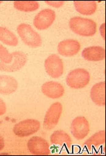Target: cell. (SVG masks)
I'll return each mask as SVG.
<instances>
[{"instance_id": "obj_18", "label": "cell", "mask_w": 106, "mask_h": 156, "mask_svg": "<svg viewBox=\"0 0 106 156\" xmlns=\"http://www.w3.org/2000/svg\"><path fill=\"white\" fill-rule=\"evenodd\" d=\"M105 142V131H101L96 133L94 135L85 142V147L89 151H91L92 147H98Z\"/></svg>"}, {"instance_id": "obj_4", "label": "cell", "mask_w": 106, "mask_h": 156, "mask_svg": "<svg viewBox=\"0 0 106 156\" xmlns=\"http://www.w3.org/2000/svg\"><path fill=\"white\" fill-rule=\"evenodd\" d=\"M40 122L33 119H28L16 124L13 127L15 136L20 137H28L40 130Z\"/></svg>"}, {"instance_id": "obj_1", "label": "cell", "mask_w": 106, "mask_h": 156, "mask_svg": "<svg viewBox=\"0 0 106 156\" xmlns=\"http://www.w3.org/2000/svg\"><path fill=\"white\" fill-rule=\"evenodd\" d=\"M69 24L74 33L81 36L90 37L97 33V24L91 19L74 17L71 18Z\"/></svg>"}, {"instance_id": "obj_10", "label": "cell", "mask_w": 106, "mask_h": 156, "mask_svg": "<svg viewBox=\"0 0 106 156\" xmlns=\"http://www.w3.org/2000/svg\"><path fill=\"white\" fill-rule=\"evenodd\" d=\"M71 132L73 136L78 140L84 139L90 132L89 122L85 117H76L71 122Z\"/></svg>"}, {"instance_id": "obj_22", "label": "cell", "mask_w": 106, "mask_h": 156, "mask_svg": "<svg viewBox=\"0 0 106 156\" xmlns=\"http://www.w3.org/2000/svg\"><path fill=\"white\" fill-rule=\"evenodd\" d=\"M46 4L49 5L51 6L55 7V8H60L64 4V2L63 1H59V2H45Z\"/></svg>"}, {"instance_id": "obj_9", "label": "cell", "mask_w": 106, "mask_h": 156, "mask_svg": "<svg viewBox=\"0 0 106 156\" xmlns=\"http://www.w3.org/2000/svg\"><path fill=\"white\" fill-rule=\"evenodd\" d=\"M55 20V11L49 9H46L42 10L35 15L33 24L38 30H45L52 25Z\"/></svg>"}, {"instance_id": "obj_13", "label": "cell", "mask_w": 106, "mask_h": 156, "mask_svg": "<svg viewBox=\"0 0 106 156\" xmlns=\"http://www.w3.org/2000/svg\"><path fill=\"white\" fill-rule=\"evenodd\" d=\"M82 56L87 61H101L105 58V50L101 46H90L83 49L82 51Z\"/></svg>"}, {"instance_id": "obj_6", "label": "cell", "mask_w": 106, "mask_h": 156, "mask_svg": "<svg viewBox=\"0 0 106 156\" xmlns=\"http://www.w3.org/2000/svg\"><path fill=\"white\" fill-rule=\"evenodd\" d=\"M45 68L47 74L55 79L59 78L63 74V62L60 57L56 54L51 55L46 59Z\"/></svg>"}, {"instance_id": "obj_14", "label": "cell", "mask_w": 106, "mask_h": 156, "mask_svg": "<svg viewBox=\"0 0 106 156\" xmlns=\"http://www.w3.org/2000/svg\"><path fill=\"white\" fill-rule=\"evenodd\" d=\"M91 99L95 105L99 106H105V82H101L94 85L90 92Z\"/></svg>"}, {"instance_id": "obj_3", "label": "cell", "mask_w": 106, "mask_h": 156, "mask_svg": "<svg viewBox=\"0 0 106 156\" xmlns=\"http://www.w3.org/2000/svg\"><path fill=\"white\" fill-rule=\"evenodd\" d=\"M90 73L84 69H76L71 71L66 77V83L69 87L81 89L89 84Z\"/></svg>"}, {"instance_id": "obj_11", "label": "cell", "mask_w": 106, "mask_h": 156, "mask_svg": "<svg viewBox=\"0 0 106 156\" xmlns=\"http://www.w3.org/2000/svg\"><path fill=\"white\" fill-rule=\"evenodd\" d=\"M81 50V44L76 40H64L58 45V52L62 56L72 57Z\"/></svg>"}, {"instance_id": "obj_15", "label": "cell", "mask_w": 106, "mask_h": 156, "mask_svg": "<svg viewBox=\"0 0 106 156\" xmlns=\"http://www.w3.org/2000/svg\"><path fill=\"white\" fill-rule=\"evenodd\" d=\"M18 83L9 75H0V94L10 95L17 89Z\"/></svg>"}, {"instance_id": "obj_8", "label": "cell", "mask_w": 106, "mask_h": 156, "mask_svg": "<svg viewBox=\"0 0 106 156\" xmlns=\"http://www.w3.org/2000/svg\"><path fill=\"white\" fill-rule=\"evenodd\" d=\"M27 148L31 154L36 155H47L51 154L49 144L42 137H32L27 143Z\"/></svg>"}, {"instance_id": "obj_23", "label": "cell", "mask_w": 106, "mask_h": 156, "mask_svg": "<svg viewBox=\"0 0 106 156\" xmlns=\"http://www.w3.org/2000/svg\"><path fill=\"white\" fill-rule=\"evenodd\" d=\"M6 112V104L2 99H0V116L4 115Z\"/></svg>"}, {"instance_id": "obj_7", "label": "cell", "mask_w": 106, "mask_h": 156, "mask_svg": "<svg viewBox=\"0 0 106 156\" xmlns=\"http://www.w3.org/2000/svg\"><path fill=\"white\" fill-rule=\"evenodd\" d=\"M13 59L9 64L0 62V71L4 72H15L24 67L27 62V57L22 51H15L12 53Z\"/></svg>"}, {"instance_id": "obj_19", "label": "cell", "mask_w": 106, "mask_h": 156, "mask_svg": "<svg viewBox=\"0 0 106 156\" xmlns=\"http://www.w3.org/2000/svg\"><path fill=\"white\" fill-rule=\"evenodd\" d=\"M0 41L8 46H16L18 44L16 35L5 27H0Z\"/></svg>"}, {"instance_id": "obj_12", "label": "cell", "mask_w": 106, "mask_h": 156, "mask_svg": "<svg viewBox=\"0 0 106 156\" xmlns=\"http://www.w3.org/2000/svg\"><path fill=\"white\" fill-rule=\"evenodd\" d=\"M41 89L44 95L52 99L60 98L64 93V88L63 85L53 81L45 82L42 84Z\"/></svg>"}, {"instance_id": "obj_25", "label": "cell", "mask_w": 106, "mask_h": 156, "mask_svg": "<svg viewBox=\"0 0 106 156\" xmlns=\"http://www.w3.org/2000/svg\"><path fill=\"white\" fill-rule=\"evenodd\" d=\"M104 26H105V24H103L101 25V28H100V32L101 33V35L103 39H105V32H104Z\"/></svg>"}, {"instance_id": "obj_16", "label": "cell", "mask_w": 106, "mask_h": 156, "mask_svg": "<svg viewBox=\"0 0 106 156\" xmlns=\"http://www.w3.org/2000/svg\"><path fill=\"white\" fill-rule=\"evenodd\" d=\"M51 143L53 144L64 146L67 149H70L72 144L71 137L63 131H54L50 137Z\"/></svg>"}, {"instance_id": "obj_24", "label": "cell", "mask_w": 106, "mask_h": 156, "mask_svg": "<svg viewBox=\"0 0 106 156\" xmlns=\"http://www.w3.org/2000/svg\"><path fill=\"white\" fill-rule=\"evenodd\" d=\"M5 142L4 137L0 135V151H2L4 148Z\"/></svg>"}, {"instance_id": "obj_26", "label": "cell", "mask_w": 106, "mask_h": 156, "mask_svg": "<svg viewBox=\"0 0 106 156\" xmlns=\"http://www.w3.org/2000/svg\"><path fill=\"white\" fill-rule=\"evenodd\" d=\"M2 3V2H1V1H0V4H1Z\"/></svg>"}, {"instance_id": "obj_20", "label": "cell", "mask_w": 106, "mask_h": 156, "mask_svg": "<svg viewBox=\"0 0 106 156\" xmlns=\"http://www.w3.org/2000/svg\"><path fill=\"white\" fill-rule=\"evenodd\" d=\"M40 4L36 1H16L14 7L18 10L24 12H32L39 9Z\"/></svg>"}, {"instance_id": "obj_2", "label": "cell", "mask_w": 106, "mask_h": 156, "mask_svg": "<svg viewBox=\"0 0 106 156\" xmlns=\"http://www.w3.org/2000/svg\"><path fill=\"white\" fill-rule=\"evenodd\" d=\"M17 31L24 43L30 47L37 48L42 44L40 35L33 30L31 25L23 23L18 26Z\"/></svg>"}, {"instance_id": "obj_5", "label": "cell", "mask_w": 106, "mask_h": 156, "mask_svg": "<svg viewBox=\"0 0 106 156\" xmlns=\"http://www.w3.org/2000/svg\"><path fill=\"white\" fill-rule=\"evenodd\" d=\"M62 113H63V105L60 102H56L51 105L46 111L44 118V128L46 130H51L55 128L58 123Z\"/></svg>"}, {"instance_id": "obj_21", "label": "cell", "mask_w": 106, "mask_h": 156, "mask_svg": "<svg viewBox=\"0 0 106 156\" xmlns=\"http://www.w3.org/2000/svg\"><path fill=\"white\" fill-rule=\"evenodd\" d=\"M0 59L6 64H9L13 59V55L3 45L0 44Z\"/></svg>"}, {"instance_id": "obj_17", "label": "cell", "mask_w": 106, "mask_h": 156, "mask_svg": "<svg viewBox=\"0 0 106 156\" xmlns=\"http://www.w3.org/2000/svg\"><path fill=\"white\" fill-rule=\"evenodd\" d=\"M74 4L77 11L84 15L94 14L97 9V2L94 1H75Z\"/></svg>"}]
</instances>
